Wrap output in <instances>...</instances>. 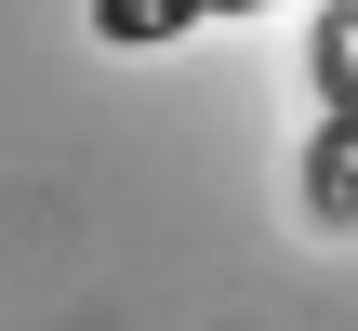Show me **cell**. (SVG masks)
I'll list each match as a JSON object with an SVG mask.
<instances>
[{
  "label": "cell",
  "mask_w": 358,
  "mask_h": 331,
  "mask_svg": "<svg viewBox=\"0 0 358 331\" xmlns=\"http://www.w3.org/2000/svg\"><path fill=\"white\" fill-rule=\"evenodd\" d=\"M306 212L358 226V93H319V133H306Z\"/></svg>",
  "instance_id": "1"
},
{
  "label": "cell",
  "mask_w": 358,
  "mask_h": 331,
  "mask_svg": "<svg viewBox=\"0 0 358 331\" xmlns=\"http://www.w3.org/2000/svg\"><path fill=\"white\" fill-rule=\"evenodd\" d=\"M199 27V0H93V40L106 53H173Z\"/></svg>",
  "instance_id": "2"
},
{
  "label": "cell",
  "mask_w": 358,
  "mask_h": 331,
  "mask_svg": "<svg viewBox=\"0 0 358 331\" xmlns=\"http://www.w3.org/2000/svg\"><path fill=\"white\" fill-rule=\"evenodd\" d=\"M199 13H266V0H199Z\"/></svg>",
  "instance_id": "3"
}]
</instances>
